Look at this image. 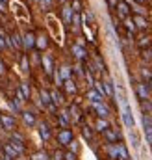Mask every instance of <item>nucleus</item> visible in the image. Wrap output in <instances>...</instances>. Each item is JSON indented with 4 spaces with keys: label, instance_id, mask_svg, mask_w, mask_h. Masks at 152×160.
<instances>
[{
    "label": "nucleus",
    "instance_id": "nucleus-1",
    "mask_svg": "<svg viewBox=\"0 0 152 160\" xmlns=\"http://www.w3.org/2000/svg\"><path fill=\"white\" fill-rule=\"evenodd\" d=\"M122 121H124V125L128 128H134V118H132V110H130L128 102L122 104Z\"/></svg>",
    "mask_w": 152,
    "mask_h": 160
},
{
    "label": "nucleus",
    "instance_id": "nucleus-2",
    "mask_svg": "<svg viewBox=\"0 0 152 160\" xmlns=\"http://www.w3.org/2000/svg\"><path fill=\"white\" fill-rule=\"evenodd\" d=\"M135 93H137V97H139L141 102L143 101H149V88H147V84H143V82L135 84Z\"/></svg>",
    "mask_w": 152,
    "mask_h": 160
},
{
    "label": "nucleus",
    "instance_id": "nucleus-3",
    "mask_svg": "<svg viewBox=\"0 0 152 160\" xmlns=\"http://www.w3.org/2000/svg\"><path fill=\"white\" fill-rule=\"evenodd\" d=\"M0 123H2V127H4L6 130H13V128H15V119H13L11 116H7V114H2V116H0Z\"/></svg>",
    "mask_w": 152,
    "mask_h": 160
},
{
    "label": "nucleus",
    "instance_id": "nucleus-4",
    "mask_svg": "<svg viewBox=\"0 0 152 160\" xmlns=\"http://www.w3.org/2000/svg\"><path fill=\"white\" fill-rule=\"evenodd\" d=\"M143 125H145V134H147V140H149V143H152V119L150 116H143Z\"/></svg>",
    "mask_w": 152,
    "mask_h": 160
},
{
    "label": "nucleus",
    "instance_id": "nucleus-5",
    "mask_svg": "<svg viewBox=\"0 0 152 160\" xmlns=\"http://www.w3.org/2000/svg\"><path fill=\"white\" fill-rule=\"evenodd\" d=\"M117 11H119V15H121L122 19H126L128 13H130V6H128L126 2H119V4H117Z\"/></svg>",
    "mask_w": 152,
    "mask_h": 160
},
{
    "label": "nucleus",
    "instance_id": "nucleus-6",
    "mask_svg": "<svg viewBox=\"0 0 152 160\" xmlns=\"http://www.w3.org/2000/svg\"><path fill=\"white\" fill-rule=\"evenodd\" d=\"M43 67H45L46 75H52V58H50L48 54H45V56H43Z\"/></svg>",
    "mask_w": 152,
    "mask_h": 160
},
{
    "label": "nucleus",
    "instance_id": "nucleus-7",
    "mask_svg": "<svg viewBox=\"0 0 152 160\" xmlns=\"http://www.w3.org/2000/svg\"><path fill=\"white\" fill-rule=\"evenodd\" d=\"M102 86H104V93L108 95V97H115V88H113V82H102Z\"/></svg>",
    "mask_w": 152,
    "mask_h": 160
},
{
    "label": "nucleus",
    "instance_id": "nucleus-8",
    "mask_svg": "<svg viewBox=\"0 0 152 160\" xmlns=\"http://www.w3.org/2000/svg\"><path fill=\"white\" fill-rule=\"evenodd\" d=\"M93 106H95V110H97V114H98L100 118H106V116H108V108H106L102 102H93Z\"/></svg>",
    "mask_w": 152,
    "mask_h": 160
},
{
    "label": "nucleus",
    "instance_id": "nucleus-9",
    "mask_svg": "<svg viewBox=\"0 0 152 160\" xmlns=\"http://www.w3.org/2000/svg\"><path fill=\"white\" fill-rule=\"evenodd\" d=\"M134 24H135L137 28H141V30H145V28L149 26V22H147V19H145V17H141V15H137V17L134 19Z\"/></svg>",
    "mask_w": 152,
    "mask_h": 160
},
{
    "label": "nucleus",
    "instance_id": "nucleus-10",
    "mask_svg": "<svg viewBox=\"0 0 152 160\" xmlns=\"http://www.w3.org/2000/svg\"><path fill=\"white\" fill-rule=\"evenodd\" d=\"M69 142H73V134H71L69 130H63V132L59 134V143H63V145H67Z\"/></svg>",
    "mask_w": 152,
    "mask_h": 160
},
{
    "label": "nucleus",
    "instance_id": "nucleus-11",
    "mask_svg": "<svg viewBox=\"0 0 152 160\" xmlns=\"http://www.w3.org/2000/svg\"><path fill=\"white\" fill-rule=\"evenodd\" d=\"M73 52H74V56L78 58V60H85V50H83V47L73 45Z\"/></svg>",
    "mask_w": 152,
    "mask_h": 160
},
{
    "label": "nucleus",
    "instance_id": "nucleus-12",
    "mask_svg": "<svg viewBox=\"0 0 152 160\" xmlns=\"http://www.w3.org/2000/svg\"><path fill=\"white\" fill-rule=\"evenodd\" d=\"M59 78L61 80H71V67H69V65H63V67H61Z\"/></svg>",
    "mask_w": 152,
    "mask_h": 160
},
{
    "label": "nucleus",
    "instance_id": "nucleus-13",
    "mask_svg": "<svg viewBox=\"0 0 152 160\" xmlns=\"http://www.w3.org/2000/svg\"><path fill=\"white\" fill-rule=\"evenodd\" d=\"M26 48H32L34 45H36V38H34V34H26L24 36V43H22Z\"/></svg>",
    "mask_w": 152,
    "mask_h": 160
},
{
    "label": "nucleus",
    "instance_id": "nucleus-14",
    "mask_svg": "<svg viewBox=\"0 0 152 160\" xmlns=\"http://www.w3.org/2000/svg\"><path fill=\"white\" fill-rule=\"evenodd\" d=\"M73 9H71V6H65L63 8V19H65V22H71L73 21Z\"/></svg>",
    "mask_w": 152,
    "mask_h": 160
},
{
    "label": "nucleus",
    "instance_id": "nucleus-15",
    "mask_svg": "<svg viewBox=\"0 0 152 160\" xmlns=\"http://www.w3.org/2000/svg\"><path fill=\"white\" fill-rule=\"evenodd\" d=\"M87 99H89V101H93V102H100V101H102L104 97H100V95H98V93H97L95 89H91V91L87 93Z\"/></svg>",
    "mask_w": 152,
    "mask_h": 160
},
{
    "label": "nucleus",
    "instance_id": "nucleus-16",
    "mask_svg": "<svg viewBox=\"0 0 152 160\" xmlns=\"http://www.w3.org/2000/svg\"><path fill=\"white\" fill-rule=\"evenodd\" d=\"M22 119H24V123H26L28 127H34V125H36V119H34V116H32L30 112H24V114H22Z\"/></svg>",
    "mask_w": 152,
    "mask_h": 160
},
{
    "label": "nucleus",
    "instance_id": "nucleus-17",
    "mask_svg": "<svg viewBox=\"0 0 152 160\" xmlns=\"http://www.w3.org/2000/svg\"><path fill=\"white\" fill-rule=\"evenodd\" d=\"M41 99H43V102H45V104H48V106L52 104V99H50V93H48V91H45V89H41Z\"/></svg>",
    "mask_w": 152,
    "mask_h": 160
},
{
    "label": "nucleus",
    "instance_id": "nucleus-18",
    "mask_svg": "<svg viewBox=\"0 0 152 160\" xmlns=\"http://www.w3.org/2000/svg\"><path fill=\"white\" fill-rule=\"evenodd\" d=\"M63 84H65V89H67L69 93H74V91H76V86H74V82H73V78H71V80H65Z\"/></svg>",
    "mask_w": 152,
    "mask_h": 160
},
{
    "label": "nucleus",
    "instance_id": "nucleus-19",
    "mask_svg": "<svg viewBox=\"0 0 152 160\" xmlns=\"http://www.w3.org/2000/svg\"><path fill=\"white\" fill-rule=\"evenodd\" d=\"M50 99H52L56 104H61V102H63V97H61L58 91H52V93H50Z\"/></svg>",
    "mask_w": 152,
    "mask_h": 160
},
{
    "label": "nucleus",
    "instance_id": "nucleus-20",
    "mask_svg": "<svg viewBox=\"0 0 152 160\" xmlns=\"http://www.w3.org/2000/svg\"><path fill=\"white\" fill-rule=\"evenodd\" d=\"M11 39H13L11 43H13L17 48H22V39H21V36H19V34H13V38H11Z\"/></svg>",
    "mask_w": 152,
    "mask_h": 160
},
{
    "label": "nucleus",
    "instance_id": "nucleus-21",
    "mask_svg": "<svg viewBox=\"0 0 152 160\" xmlns=\"http://www.w3.org/2000/svg\"><path fill=\"white\" fill-rule=\"evenodd\" d=\"M21 95H22L24 99L30 97V88H28V84H21Z\"/></svg>",
    "mask_w": 152,
    "mask_h": 160
},
{
    "label": "nucleus",
    "instance_id": "nucleus-22",
    "mask_svg": "<svg viewBox=\"0 0 152 160\" xmlns=\"http://www.w3.org/2000/svg\"><path fill=\"white\" fill-rule=\"evenodd\" d=\"M71 9H73V13H80V9H82V2H80V0H73Z\"/></svg>",
    "mask_w": 152,
    "mask_h": 160
},
{
    "label": "nucleus",
    "instance_id": "nucleus-23",
    "mask_svg": "<svg viewBox=\"0 0 152 160\" xmlns=\"http://www.w3.org/2000/svg\"><path fill=\"white\" fill-rule=\"evenodd\" d=\"M124 26L128 28V32H134V30H135V24H134V21H132V19H128V17L124 19Z\"/></svg>",
    "mask_w": 152,
    "mask_h": 160
},
{
    "label": "nucleus",
    "instance_id": "nucleus-24",
    "mask_svg": "<svg viewBox=\"0 0 152 160\" xmlns=\"http://www.w3.org/2000/svg\"><path fill=\"white\" fill-rule=\"evenodd\" d=\"M39 130H41V136H43L45 140H48V138H50V130H48V127H46V125H41V128H39Z\"/></svg>",
    "mask_w": 152,
    "mask_h": 160
},
{
    "label": "nucleus",
    "instance_id": "nucleus-25",
    "mask_svg": "<svg viewBox=\"0 0 152 160\" xmlns=\"http://www.w3.org/2000/svg\"><path fill=\"white\" fill-rule=\"evenodd\" d=\"M137 45H139V47H149V45H150V38H149V36H143V38H139Z\"/></svg>",
    "mask_w": 152,
    "mask_h": 160
},
{
    "label": "nucleus",
    "instance_id": "nucleus-26",
    "mask_svg": "<svg viewBox=\"0 0 152 160\" xmlns=\"http://www.w3.org/2000/svg\"><path fill=\"white\" fill-rule=\"evenodd\" d=\"M106 127H108V123H106L104 119H100L98 123H97V128H98V130H106Z\"/></svg>",
    "mask_w": 152,
    "mask_h": 160
},
{
    "label": "nucleus",
    "instance_id": "nucleus-27",
    "mask_svg": "<svg viewBox=\"0 0 152 160\" xmlns=\"http://www.w3.org/2000/svg\"><path fill=\"white\" fill-rule=\"evenodd\" d=\"M106 138H108V140H117L119 136H117V132H113V130H108V132H106Z\"/></svg>",
    "mask_w": 152,
    "mask_h": 160
},
{
    "label": "nucleus",
    "instance_id": "nucleus-28",
    "mask_svg": "<svg viewBox=\"0 0 152 160\" xmlns=\"http://www.w3.org/2000/svg\"><path fill=\"white\" fill-rule=\"evenodd\" d=\"M37 47H39V48H45V47H46V39H45V38H39Z\"/></svg>",
    "mask_w": 152,
    "mask_h": 160
},
{
    "label": "nucleus",
    "instance_id": "nucleus-29",
    "mask_svg": "<svg viewBox=\"0 0 152 160\" xmlns=\"http://www.w3.org/2000/svg\"><path fill=\"white\" fill-rule=\"evenodd\" d=\"M34 160H48V158H46V155H45V153H37V155L34 157Z\"/></svg>",
    "mask_w": 152,
    "mask_h": 160
},
{
    "label": "nucleus",
    "instance_id": "nucleus-30",
    "mask_svg": "<svg viewBox=\"0 0 152 160\" xmlns=\"http://www.w3.org/2000/svg\"><path fill=\"white\" fill-rule=\"evenodd\" d=\"M73 22H74V26H80V15H78V13L73 15Z\"/></svg>",
    "mask_w": 152,
    "mask_h": 160
},
{
    "label": "nucleus",
    "instance_id": "nucleus-31",
    "mask_svg": "<svg viewBox=\"0 0 152 160\" xmlns=\"http://www.w3.org/2000/svg\"><path fill=\"white\" fill-rule=\"evenodd\" d=\"M83 134H85L87 138H91V130H89V127H83Z\"/></svg>",
    "mask_w": 152,
    "mask_h": 160
},
{
    "label": "nucleus",
    "instance_id": "nucleus-32",
    "mask_svg": "<svg viewBox=\"0 0 152 160\" xmlns=\"http://www.w3.org/2000/svg\"><path fill=\"white\" fill-rule=\"evenodd\" d=\"M65 158H67V160H76V157L73 155V153H67V155H65Z\"/></svg>",
    "mask_w": 152,
    "mask_h": 160
},
{
    "label": "nucleus",
    "instance_id": "nucleus-33",
    "mask_svg": "<svg viewBox=\"0 0 152 160\" xmlns=\"http://www.w3.org/2000/svg\"><path fill=\"white\" fill-rule=\"evenodd\" d=\"M22 67H24V71H28V62H26V58H22Z\"/></svg>",
    "mask_w": 152,
    "mask_h": 160
},
{
    "label": "nucleus",
    "instance_id": "nucleus-34",
    "mask_svg": "<svg viewBox=\"0 0 152 160\" xmlns=\"http://www.w3.org/2000/svg\"><path fill=\"white\" fill-rule=\"evenodd\" d=\"M4 47H6V41H4V38L0 36V48H4Z\"/></svg>",
    "mask_w": 152,
    "mask_h": 160
},
{
    "label": "nucleus",
    "instance_id": "nucleus-35",
    "mask_svg": "<svg viewBox=\"0 0 152 160\" xmlns=\"http://www.w3.org/2000/svg\"><path fill=\"white\" fill-rule=\"evenodd\" d=\"M117 6V0H110V8H115Z\"/></svg>",
    "mask_w": 152,
    "mask_h": 160
},
{
    "label": "nucleus",
    "instance_id": "nucleus-36",
    "mask_svg": "<svg viewBox=\"0 0 152 160\" xmlns=\"http://www.w3.org/2000/svg\"><path fill=\"white\" fill-rule=\"evenodd\" d=\"M0 75H4V63L0 62Z\"/></svg>",
    "mask_w": 152,
    "mask_h": 160
},
{
    "label": "nucleus",
    "instance_id": "nucleus-37",
    "mask_svg": "<svg viewBox=\"0 0 152 160\" xmlns=\"http://www.w3.org/2000/svg\"><path fill=\"white\" fill-rule=\"evenodd\" d=\"M43 4H45V6H48V4H50V0H43Z\"/></svg>",
    "mask_w": 152,
    "mask_h": 160
},
{
    "label": "nucleus",
    "instance_id": "nucleus-38",
    "mask_svg": "<svg viewBox=\"0 0 152 160\" xmlns=\"http://www.w3.org/2000/svg\"><path fill=\"white\" fill-rule=\"evenodd\" d=\"M0 11H4V4L2 2H0Z\"/></svg>",
    "mask_w": 152,
    "mask_h": 160
},
{
    "label": "nucleus",
    "instance_id": "nucleus-39",
    "mask_svg": "<svg viewBox=\"0 0 152 160\" xmlns=\"http://www.w3.org/2000/svg\"><path fill=\"white\" fill-rule=\"evenodd\" d=\"M135 2H139V4H145V0H135Z\"/></svg>",
    "mask_w": 152,
    "mask_h": 160
},
{
    "label": "nucleus",
    "instance_id": "nucleus-40",
    "mask_svg": "<svg viewBox=\"0 0 152 160\" xmlns=\"http://www.w3.org/2000/svg\"><path fill=\"white\" fill-rule=\"evenodd\" d=\"M4 2H7V0H4Z\"/></svg>",
    "mask_w": 152,
    "mask_h": 160
},
{
    "label": "nucleus",
    "instance_id": "nucleus-41",
    "mask_svg": "<svg viewBox=\"0 0 152 160\" xmlns=\"http://www.w3.org/2000/svg\"><path fill=\"white\" fill-rule=\"evenodd\" d=\"M0 157H2V153H0Z\"/></svg>",
    "mask_w": 152,
    "mask_h": 160
}]
</instances>
